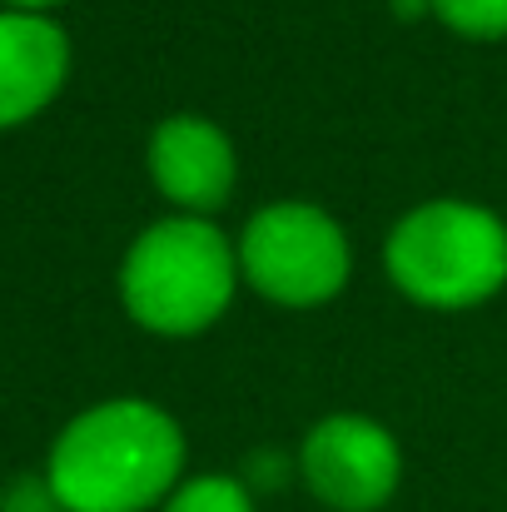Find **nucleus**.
Masks as SVG:
<instances>
[{"instance_id": "3", "label": "nucleus", "mask_w": 507, "mask_h": 512, "mask_svg": "<svg viewBox=\"0 0 507 512\" xmlns=\"http://www.w3.org/2000/svg\"><path fill=\"white\" fill-rule=\"evenodd\" d=\"M383 264L413 304L473 309L507 284V224L473 199H428L393 224Z\"/></svg>"}, {"instance_id": "11", "label": "nucleus", "mask_w": 507, "mask_h": 512, "mask_svg": "<svg viewBox=\"0 0 507 512\" xmlns=\"http://www.w3.org/2000/svg\"><path fill=\"white\" fill-rule=\"evenodd\" d=\"M5 5H15V10H45V5H60V0H5Z\"/></svg>"}, {"instance_id": "5", "label": "nucleus", "mask_w": 507, "mask_h": 512, "mask_svg": "<svg viewBox=\"0 0 507 512\" xmlns=\"http://www.w3.org/2000/svg\"><path fill=\"white\" fill-rule=\"evenodd\" d=\"M299 473L319 503L338 512L383 508L403 478V453L393 433L363 413H329L309 428L299 448Z\"/></svg>"}, {"instance_id": "10", "label": "nucleus", "mask_w": 507, "mask_h": 512, "mask_svg": "<svg viewBox=\"0 0 507 512\" xmlns=\"http://www.w3.org/2000/svg\"><path fill=\"white\" fill-rule=\"evenodd\" d=\"M0 512H65L60 508V498L50 493V483H15L10 493H5V503H0Z\"/></svg>"}, {"instance_id": "8", "label": "nucleus", "mask_w": 507, "mask_h": 512, "mask_svg": "<svg viewBox=\"0 0 507 512\" xmlns=\"http://www.w3.org/2000/svg\"><path fill=\"white\" fill-rule=\"evenodd\" d=\"M165 512H254V498L239 478H224V473H204V478H189L169 493Z\"/></svg>"}, {"instance_id": "6", "label": "nucleus", "mask_w": 507, "mask_h": 512, "mask_svg": "<svg viewBox=\"0 0 507 512\" xmlns=\"http://www.w3.org/2000/svg\"><path fill=\"white\" fill-rule=\"evenodd\" d=\"M150 174L179 214H214L234 194L239 160L229 135L204 115H169L150 140Z\"/></svg>"}, {"instance_id": "7", "label": "nucleus", "mask_w": 507, "mask_h": 512, "mask_svg": "<svg viewBox=\"0 0 507 512\" xmlns=\"http://www.w3.org/2000/svg\"><path fill=\"white\" fill-rule=\"evenodd\" d=\"M70 70V45L55 20L40 10H5L0 15V130L40 115Z\"/></svg>"}, {"instance_id": "4", "label": "nucleus", "mask_w": 507, "mask_h": 512, "mask_svg": "<svg viewBox=\"0 0 507 512\" xmlns=\"http://www.w3.org/2000/svg\"><path fill=\"white\" fill-rule=\"evenodd\" d=\"M348 269H353V249L343 224L309 199H279L259 209L239 234L244 284L284 309H319L338 299Z\"/></svg>"}, {"instance_id": "2", "label": "nucleus", "mask_w": 507, "mask_h": 512, "mask_svg": "<svg viewBox=\"0 0 507 512\" xmlns=\"http://www.w3.org/2000/svg\"><path fill=\"white\" fill-rule=\"evenodd\" d=\"M239 279V244H229L204 214H174L130 244L120 264V299L140 329L189 339L219 324Z\"/></svg>"}, {"instance_id": "1", "label": "nucleus", "mask_w": 507, "mask_h": 512, "mask_svg": "<svg viewBox=\"0 0 507 512\" xmlns=\"http://www.w3.org/2000/svg\"><path fill=\"white\" fill-rule=\"evenodd\" d=\"M184 433L145 398H110L80 413L50 448V493L65 512H145L174 493Z\"/></svg>"}, {"instance_id": "9", "label": "nucleus", "mask_w": 507, "mask_h": 512, "mask_svg": "<svg viewBox=\"0 0 507 512\" xmlns=\"http://www.w3.org/2000/svg\"><path fill=\"white\" fill-rule=\"evenodd\" d=\"M428 15H438L453 35H468V40L507 35V0H428Z\"/></svg>"}]
</instances>
